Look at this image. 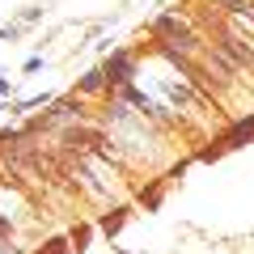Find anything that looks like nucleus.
Instances as JSON below:
<instances>
[{
  "mask_svg": "<svg viewBox=\"0 0 254 254\" xmlns=\"http://www.w3.org/2000/svg\"><path fill=\"white\" fill-rule=\"evenodd\" d=\"M127 68H131V60H127V55H115V60H110V68H106V72H115V76H110V81H127Z\"/></svg>",
  "mask_w": 254,
  "mask_h": 254,
  "instance_id": "1",
  "label": "nucleus"
}]
</instances>
